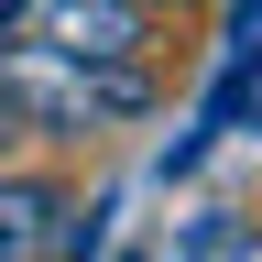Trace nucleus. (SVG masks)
Listing matches in <instances>:
<instances>
[{"mask_svg":"<svg viewBox=\"0 0 262 262\" xmlns=\"http://www.w3.org/2000/svg\"><path fill=\"white\" fill-rule=\"evenodd\" d=\"M66 208H77V196L55 175H0V262H55Z\"/></svg>","mask_w":262,"mask_h":262,"instance_id":"obj_3","label":"nucleus"},{"mask_svg":"<svg viewBox=\"0 0 262 262\" xmlns=\"http://www.w3.org/2000/svg\"><path fill=\"white\" fill-rule=\"evenodd\" d=\"M153 110V66L142 55H44V44H0V131H44V142H98V131Z\"/></svg>","mask_w":262,"mask_h":262,"instance_id":"obj_1","label":"nucleus"},{"mask_svg":"<svg viewBox=\"0 0 262 262\" xmlns=\"http://www.w3.org/2000/svg\"><path fill=\"white\" fill-rule=\"evenodd\" d=\"M0 44H44V55H142V44H153V0H0Z\"/></svg>","mask_w":262,"mask_h":262,"instance_id":"obj_2","label":"nucleus"}]
</instances>
